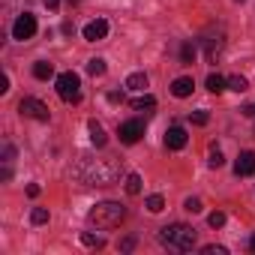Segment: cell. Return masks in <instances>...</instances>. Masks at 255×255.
<instances>
[{
	"mask_svg": "<svg viewBox=\"0 0 255 255\" xmlns=\"http://www.w3.org/2000/svg\"><path fill=\"white\" fill-rule=\"evenodd\" d=\"M204 255H228L225 246H204Z\"/></svg>",
	"mask_w": 255,
	"mask_h": 255,
	"instance_id": "f1b7e54d",
	"label": "cell"
},
{
	"mask_svg": "<svg viewBox=\"0 0 255 255\" xmlns=\"http://www.w3.org/2000/svg\"><path fill=\"white\" fill-rule=\"evenodd\" d=\"M234 171H237L240 177L255 174V153H252V150H243V153L237 156V162H234Z\"/></svg>",
	"mask_w": 255,
	"mask_h": 255,
	"instance_id": "8fae6325",
	"label": "cell"
},
{
	"mask_svg": "<svg viewBox=\"0 0 255 255\" xmlns=\"http://www.w3.org/2000/svg\"><path fill=\"white\" fill-rule=\"evenodd\" d=\"M204 42V51H207V60L210 63H216L219 57H222V48H225V33L222 30H216V33H210L207 39H201Z\"/></svg>",
	"mask_w": 255,
	"mask_h": 255,
	"instance_id": "ba28073f",
	"label": "cell"
},
{
	"mask_svg": "<svg viewBox=\"0 0 255 255\" xmlns=\"http://www.w3.org/2000/svg\"><path fill=\"white\" fill-rule=\"evenodd\" d=\"M57 96L63 99V102H78L81 99V78L75 75V72H60L57 75Z\"/></svg>",
	"mask_w": 255,
	"mask_h": 255,
	"instance_id": "277c9868",
	"label": "cell"
},
{
	"mask_svg": "<svg viewBox=\"0 0 255 255\" xmlns=\"http://www.w3.org/2000/svg\"><path fill=\"white\" fill-rule=\"evenodd\" d=\"M192 90H195V81L192 78H174V84H171V93L177 96V99H186V96H192Z\"/></svg>",
	"mask_w": 255,
	"mask_h": 255,
	"instance_id": "7c38bea8",
	"label": "cell"
},
{
	"mask_svg": "<svg viewBox=\"0 0 255 255\" xmlns=\"http://www.w3.org/2000/svg\"><path fill=\"white\" fill-rule=\"evenodd\" d=\"M132 108H135V111H153V108H156V99H153V96H138V99L132 102Z\"/></svg>",
	"mask_w": 255,
	"mask_h": 255,
	"instance_id": "ac0fdd59",
	"label": "cell"
},
{
	"mask_svg": "<svg viewBox=\"0 0 255 255\" xmlns=\"http://www.w3.org/2000/svg\"><path fill=\"white\" fill-rule=\"evenodd\" d=\"M195 54H198L195 42H183V45H180V60H183V63H192V60H195Z\"/></svg>",
	"mask_w": 255,
	"mask_h": 255,
	"instance_id": "e0dca14e",
	"label": "cell"
},
{
	"mask_svg": "<svg viewBox=\"0 0 255 255\" xmlns=\"http://www.w3.org/2000/svg\"><path fill=\"white\" fill-rule=\"evenodd\" d=\"M12 159H15V147H12V144H6V150H3V162L9 165Z\"/></svg>",
	"mask_w": 255,
	"mask_h": 255,
	"instance_id": "f546056e",
	"label": "cell"
},
{
	"mask_svg": "<svg viewBox=\"0 0 255 255\" xmlns=\"http://www.w3.org/2000/svg\"><path fill=\"white\" fill-rule=\"evenodd\" d=\"M228 87L237 90V93H243V90H249V81H246L243 75H231V78H228Z\"/></svg>",
	"mask_w": 255,
	"mask_h": 255,
	"instance_id": "44dd1931",
	"label": "cell"
},
{
	"mask_svg": "<svg viewBox=\"0 0 255 255\" xmlns=\"http://www.w3.org/2000/svg\"><path fill=\"white\" fill-rule=\"evenodd\" d=\"M30 222H33V225H45V222H48V210H45V207H36V210L30 213Z\"/></svg>",
	"mask_w": 255,
	"mask_h": 255,
	"instance_id": "cb8c5ba5",
	"label": "cell"
},
{
	"mask_svg": "<svg viewBox=\"0 0 255 255\" xmlns=\"http://www.w3.org/2000/svg\"><path fill=\"white\" fill-rule=\"evenodd\" d=\"M42 3H45V6H48V9H51V12H54V9H57V6H60V0H42Z\"/></svg>",
	"mask_w": 255,
	"mask_h": 255,
	"instance_id": "d590c367",
	"label": "cell"
},
{
	"mask_svg": "<svg viewBox=\"0 0 255 255\" xmlns=\"http://www.w3.org/2000/svg\"><path fill=\"white\" fill-rule=\"evenodd\" d=\"M159 243L168 246L171 252H189L195 246V228L183 225V222H171V225L159 228Z\"/></svg>",
	"mask_w": 255,
	"mask_h": 255,
	"instance_id": "6da1fadb",
	"label": "cell"
},
{
	"mask_svg": "<svg viewBox=\"0 0 255 255\" xmlns=\"http://www.w3.org/2000/svg\"><path fill=\"white\" fill-rule=\"evenodd\" d=\"M117 135H120L123 144H135V141H141V135H144V123H141V120H126V123H120Z\"/></svg>",
	"mask_w": 255,
	"mask_h": 255,
	"instance_id": "52a82bcc",
	"label": "cell"
},
{
	"mask_svg": "<svg viewBox=\"0 0 255 255\" xmlns=\"http://www.w3.org/2000/svg\"><path fill=\"white\" fill-rule=\"evenodd\" d=\"M33 33H36V18H33L30 12L18 15L15 24H12V36H15L18 42H24V39H33Z\"/></svg>",
	"mask_w": 255,
	"mask_h": 255,
	"instance_id": "8992f818",
	"label": "cell"
},
{
	"mask_svg": "<svg viewBox=\"0 0 255 255\" xmlns=\"http://www.w3.org/2000/svg\"><path fill=\"white\" fill-rule=\"evenodd\" d=\"M108 102H123V90H111L108 93Z\"/></svg>",
	"mask_w": 255,
	"mask_h": 255,
	"instance_id": "4dcf8cb0",
	"label": "cell"
},
{
	"mask_svg": "<svg viewBox=\"0 0 255 255\" xmlns=\"http://www.w3.org/2000/svg\"><path fill=\"white\" fill-rule=\"evenodd\" d=\"M249 249H252V252H255V234H252V237H249Z\"/></svg>",
	"mask_w": 255,
	"mask_h": 255,
	"instance_id": "8d00e7d4",
	"label": "cell"
},
{
	"mask_svg": "<svg viewBox=\"0 0 255 255\" xmlns=\"http://www.w3.org/2000/svg\"><path fill=\"white\" fill-rule=\"evenodd\" d=\"M207 222H210V228H222V225H225V213H222V210H213V213L207 216Z\"/></svg>",
	"mask_w": 255,
	"mask_h": 255,
	"instance_id": "d4e9b609",
	"label": "cell"
},
{
	"mask_svg": "<svg viewBox=\"0 0 255 255\" xmlns=\"http://www.w3.org/2000/svg\"><path fill=\"white\" fill-rule=\"evenodd\" d=\"M225 84H228V81H225L222 75H216V72H213V75H207V90H210V93H222V90H225Z\"/></svg>",
	"mask_w": 255,
	"mask_h": 255,
	"instance_id": "2e32d148",
	"label": "cell"
},
{
	"mask_svg": "<svg viewBox=\"0 0 255 255\" xmlns=\"http://www.w3.org/2000/svg\"><path fill=\"white\" fill-rule=\"evenodd\" d=\"M87 219L96 228H117L126 219V207L120 201H102V204H93V210L87 213Z\"/></svg>",
	"mask_w": 255,
	"mask_h": 255,
	"instance_id": "7a4b0ae2",
	"label": "cell"
},
{
	"mask_svg": "<svg viewBox=\"0 0 255 255\" xmlns=\"http://www.w3.org/2000/svg\"><path fill=\"white\" fill-rule=\"evenodd\" d=\"M207 162H210V168H222V162H225V159H222V150H219V147H213Z\"/></svg>",
	"mask_w": 255,
	"mask_h": 255,
	"instance_id": "484cf974",
	"label": "cell"
},
{
	"mask_svg": "<svg viewBox=\"0 0 255 255\" xmlns=\"http://www.w3.org/2000/svg\"><path fill=\"white\" fill-rule=\"evenodd\" d=\"M18 111H21L24 117L39 120V123H48V117H51L48 105H45V102H39V99H33V96H24V99L18 102Z\"/></svg>",
	"mask_w": 255,
	"mask_h": 255,
	"instance_id": "5b68a950",
	"label": "cell"
},
{
	"mask_svg": "<svg viewBox=\"0 0 255 255\" xmlns=\"http://www.w3.org/2000/svg\"><path fill=\"white\" fill-rule=\"evenodd\" d=\"M81 243H84V246H93V249H102V246H105V240H102L99 234H90V231L81 234Z\"/></svg>",
	"mask_w": 255,
	"mask_h": 255,
	"instance_id": "d6986e66",
	"label": "cell"
},
{
	"mask_svg": "<svg viewBox=\"0 0 255 255\" xmlns=\"http://www.w3.org/2000/svg\"><path fill=\"white\" fill-rule=\"evenodd\" d=\"M87 72H90V75H105V60H102V57L87 60Z\"/></svg>",
	"mask_w": 255,
	"mask_h": 255,
	"instance_id": "ffe728a7",
	"label": "cell"
},
{
	"mask_svg": "<svg viewBox=\"0 0 255 255\" xmlns=\"http://www.w3.org/2000/svg\"><path fill=\"white\" fill-rule=\"evenodd\" d=\"M126 87H129V90H144L147 87V75L144 72H132L129 78H126Z\"/></svg>",
	"mask_w": 255,
	"mask_h": 255,
	"instance_id": "5bb4252c",
	"label": "cell"
},
{
	"mask_svg": "<svg viewBox=\"0 0 255 255\" xmlns=\"http://www.w3.org/2000/svg\"><path fill=\"white\" fill-rule=\"evenodd\" d=\"M132 246H135V240H132V237H126V240H120V249H123V252H129Z\"/></svg>",
	"mask_w": 255,
	"mask_h": 255,
	"instance_id": "1f68e13d",
	"label": "cell"
},
{
	"mask_svg": "<svg viewBox=\"0 0 255 255\" xmlns=\"http://www.w3.org/2000/svg\"><path fill=\"white\" fill-rule=\"evenodd\" d=\"M126 192H129V195H138V192H141V177H138V174H129V177H126Z\"/></svg>",
	"mask_w": 255,
	"mask_h": 255,
	"instance_id": "7402d4cb",
	"label": "cell"
},
{
	"mask_svg": "<svg viewBox=\"0 0 255 255\" xmlns=\"http://www.w3.org/2000/svg\"><path fill=\"white\" fill-rule=\"evenodd\" d=\"M189 120H192L195 126H204V123L210 120V114H207V111H192V114H189Z\"/></svg>",
	"mask_w": 255,
	"mask_h": 255,
	"instance_id": "4316f807",
	"label": "cell"
},
{
	"mask_svg": "<svg viewBox=\"0 0 255 255\" xmlns=\"http://www.w3.org/2000/svg\"><path fill=\"white\" fill-rule=\"evenodd\" d=\"M33 75H36L39 81H45V78H51V75H54V66H51L48 60H39V63L33 66Z\"/></svg>",
	"mask_w": 255,
	"mask_h": 255,
	"instance_id": "9a60e30c",
	"label": "cell"
},
{
	"mask_svg": "<svg viewBox=\"0 0 255 255\" xmlns=\"http://www.w3.org/2000/svg\"><path fill=\"white\" fill-rule=\"evenodd\" d=\"M240 111H243V117H255V102L246 105V108H240Z\"/></svg>",
	"mask_w": 255,
	"mask_h": 255,
	"instance_id": "d6a6232c",
	"label": "cell"
},
{
	"mask_svg": "<svg viewBox=\"0 0 255 255\" xmlns=\"http://www.w3.org/2000/svg\"><path fill=\"white\" fill-rule=\"evenodd\" d=\"M144 204H147V210H150V213H159V210L165 207V198H162V195H150Z\"/></svg>",
	"mask_w": 255,
	"mask_h": 255,
	"instance_id": "603a6c76",
	"label": "cell"
},
{
	"mask_svg": "<svg viewBox=\"0 0 255 255\" xmlns=\"http://www.w3.org/2000/svg\"><path fill=\"white\" fill-rule=\"evenodd\" d=\"M6 90H9V75L0 78V93H6Z\"/></svg>",
	"mask_w": 255,
	"mask_h": 255,
	"instance_id": "836d02e7",
	"label": "cell"
},
{
	"mask_svg": "<svg viewBox=\"0 0 255 255\" xmlns=\"http://www.w3.org/2000/svg\"><path fill=\"white\" fill-rule=\"evenodd\" d=\"M84 180L90 186H108V183H114L117 180V162L114 159H96V162H90L87 171H84Z\"/></svg>",
	"mask_w": 255,
	"mask_h": 255,
	"instance_id": "3957f363",
	"label": "cell"
},
{
	"mask_svg": "<svg viewBox=\"0 0 255 255\" xmlns=\"http://www.w3.org/2000/svg\"><path fill=\"white\" fill-rule=\"evenodd\" d=\"M27 195H30V198H36V195H39V186H36V183H30V186H27Z\"/></svg>",
	"mask_w": 255,
	"mask_h": 255,
	"instance_id": "e575fe53",
	"label": "cell"
},
{
	"mask_svg": "<svg viewBox=\"0 0 255 255\" xmlns=\"http://www.w3.org/2000/svg\"><path fill=\"white\" fill-rule=\"evenodd\" d=\"M183 207H186L189 213H201V201H198V198H186V204H183Z\"/></svg>",
	"mask_w": 255,
	"mask_h": 255,
	"instance_id": "83f0119b",
	"label": "cell"
},
{
	"mask_svg": "<svg viewBox=\"0 0 255 255\" xmlns=\"http://www.w3.org/2000/svg\"><path fill=\"white\" fill-rule=\"evenodd\" d=\"M237 3H243V0H237Z\"/></svg>",
	"mask_w": 255,
	"mask_h": 255,
	"instance_id": "74e56055",
	"label": "cell"
},
{
	"mask_svg": "<svg viewBox=\"0 0 255 255\" xmlns=\"http://www.w3.org/2000/svg\"><path fill=\"white\" fill-rule=\"evenodd\" d=\"M108 36V21L105 18H96V21H90L87 27H84V39L87 42H99V39H105Z\"/></svg>",
	"mask_w": 255,
	"mask_h": 255,
	"instance_id": "30bf717a",
	"label": "cell"
},
{
	"mask_svg": "<svg viewBox=\"0 0 255 255\" xmlns=\"http://www.w3.org/2000/svg\"><path fill=\"white\" fill-rule=\"evenodd\" d=\"M186 141H189V135H186L183 126H171V129L165 132V147H168V150H183Z\"/></svg>",
	"mask_w": 255,
	"mask_h": 255,
	"instance_id": "9c48e42d",
	"label": "cell"
},
{
	"mask_svg": "<svg viewBox=\"0 0 255 255\" xmlns=\"http://www.w3.org/2000/svg\"><path fill=\"white\" fill-rule=\"evenodd\" d=\"M87 129H90V141L96 144V147H105V141H108V135H105V129L96 123V120H90L87 123Z\"/></svg>",
	"mask_w": 255,
	"mask_h": 255,
	"instance_id": "4fadbf2b",
	"label": "cell"
}]
</instances>
